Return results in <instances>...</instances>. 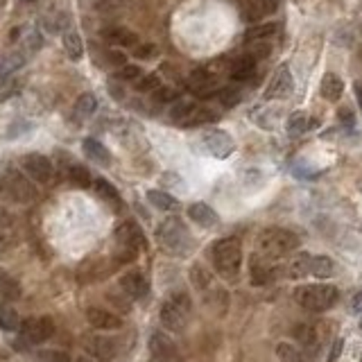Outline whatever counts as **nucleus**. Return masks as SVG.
<instances>
[{"label":"nucleus","mask_w":362,"mask_h":362,"mask_svg":"<svg viewBox=\"0 0 362 362\" xmlns=\"http://www.w3.org/2000/svg\"><path fill=\"white\" fill-rule=\"evenodd\" d=\"M138 77H143V70H140V66L125 64L123 68L118 70V79H123V82H136Z\"/></svg>","instance_id":"nucleus-42"},{"label":"nucleus","mask_w":362,"mask_h":362,"mask_svg":"<svg viewBox=\"0 0 362 362\" xmlns=\"http://www.w3.org/2000/svg\"><path fill=\"white\" fill-rule=\"evenodd\" d=\"M0 328L7 330V333H16L21 328V317H18L16 308L12 304H5V301H0Z\"/></svg>","instance_id":"nucleus-26"},{"label":"nucleus","mask_w":362,"mask_h":362,"mask_svg":"<svg viewBox=\"0 0 362 362\" xmlns=\"http://www.w3.org/2000/svg\"><path fill=\"white\" fill-rule=\"evenodd\" d=\"M188 217L193 220L197 227H202V229H213V227L220 224V215L208 204H204V202L190 204L188 206Z\"/></svg>","instance_id":"nucleus-18"},{"label":"nucleus","mask_w":362,"mask_h":362,"mask_svg":"<svg viewBox=\"0 0 362 362\" xmlns=\"http://www.w3.org/2000/svg\"><path fill=\"white\" fill-rule=\"evenodd\" d=\"M188 86L193 90L195 95L199 98H210V95H217V75L210 73V68H197L190 73L188 77Z\"/></svg>","instance_id":"nucleus-13"},{"label":"nucleus","mask_w":362,"mask_h":362,"mask_svg":"<svg viewBox=\"0 0 362 362\" xmlns=\"http://www.w3.org/2000/svg\"><path fill=\"white\" fill-rule=\"evenodd\" d=\"M299 247V236L293 234L288 229H279V227H272L265 229L263 234L258 236V249H260V256H265L269 260H276L281 256L290 254Z\"/></svg>","instance_id":"nucleus-3"},{"label":"nucleus","mask_w":362,"mask_h":362,"mask_svg":"<svg viewBox=\"0 0 362 362\" xmlns=\"http://www.w3.org/2000/svg\"><path fill=\"white\" fill-rule=\"evenodd\" d=\"M21 3H25V5H32V3H36V0H21Z\"/></svg>","instance_id":"nucleus-52"},{"label":"nucleus","mask_w":362,"mask_h":362,"mask_svg":"<svg viewBox=\"0 0 362 362\" xmlns=\"http://www.w3.org/2000/svg\"><path fill=\"white\" fill-rule=\"evenodd\" d=\"M0 299H5V301L21 299V283H18V281L3 267H0Z\"/></svg>","instance_id":"nucleus-25"},{"label":"nucleus","mask_w":362,"mask_h":362,"mask_svg":"<svg viewBox=\"0 0 362 362\" xmlns=\"http://www.w3.org/2000/svg\"><path fill=\"white\" fill-rule=\"evenodd\" d=\"M75 362H95V360H90V358H86V356H79Z\"/></svg>","instance_id":"nucleus-51"},{"label":"nucleus","mask_w":362,"mask_h":362,"mask_svg":"<svg viewBox=\"0 0 362 362\" xmlns=\"http://www.w3.org/2000/svg\"><path fill=\"white\" fill-rule=\"evenodd\" d=\"M190 279H193V286L197 290H206L210 286V281H213L208 274V269L202 267V265H195L193 269H190Z\"/></svg>","instance_id":"nucleus-40"},{"label":"nucleus","mask_w":362,"mask_h":362,"mask_svg":"<svg viewBox=\"0 0 362 362\" xmlns=\"http://www.w3.org/2000/svg\"><path fill=\"white\" fill-rule=\"evenodd\" d=\"M340 120H347L349 125H354V116H351L349 109H342V112H340Z\"/></svg>","instance_id":"nucleus-49"},{"label":"nucleus","mask_w":362,"mask_h":362,"mask_svg":"<svg viewBox=\"0 0 362 362\" xmlns=\"http://www.w3.org/2000/svg\"><path fill=\"white\" fill-rule=\"evenodd\" d=\"M156 53V48L154 46H136V57H140V59H149Z\"/></svg>","instance_id":"nucleus-46"},{"label":"nucleus","mask_w":362,"mask_h":362,"mask_svg":"<svg viewBox=\"0 0 362 362\" xmlns=\"http://www.w3.org/2000/svg\"><path fill=\"white\" fill-rule=\"evenodd\" d=\"M319 93L324 100H328V102H337L342 93H344V82H342L335 73H326L324 77H321Z\"/></svg>","instance_id":"nucleus-20"},{"label":"nucleus","mask_w":362,"mask_h":362,"mask_svg":"<svg viewBox=\"0 0 362 362\" xmlns=\"http://www.w3.org/2000/svg\"><path fill=\"white\" fill-rule=\"evenodd\" d=\"M272 263H274V260H269V258L260 256V254L251 256V265H249L251 283H254V286L269 283V281L274 279V274H276V269H274V265H272Z\"/></svg>","instance_id":"nucleus-16"},{"label":"nucleus","mask_w":362,"mask_h":362,"mask_svg":"<svg viewBox=\"0 0 362 362\" xmlns=\"http://www.w3.org/2000/svg\"><path fill=\"white\" fill-rule=\"evenodd\" d=\"M215 118H217V114H213V112H210V109L195 105V107L188 112V116L184 118V123H181V127H199V125L213 123Z\"/></svg>","instance_id":"nucleus-27"},{"label":"nucleus","mask_w":362,"mask_h":362,"mask_svg":"<svg viewBox=\"0 0 362 362\" xmlns=\"http://www.w3.org/2000/svg\"><path fill=\"white\" fill-rule=\"evenodd\" d=\"M95 190H98V195L107 199V202H112V204H120V193L116 190V186L112 184V181H107V179H95Z\"/></svg>","instance_id":"nucleus-35"},{"label":"nucleus","mask_w":362,"mask_h":362,"mask_svg":"<svg viewBox=\"0 0 362 362\" xmlns=\"http://www.w3.org/2000/svg\"><path fill=\"white\" fill-rule=\"evenodd\" d=\"M360 328H362V319H360Z\"/></svg>","instance_id":"nucleus-53"},{"label":"nucleus","mask_w":362,"mask_h":362,"mask_svg":"<svg viewBox=\"0 0 362 362\" xmlns=\"http://www.w3.org/2000/svg\"><path fill=\"white\" fill-rule=\"evenodd\" d=\"M82 347L86 351V356L95 362H114L118 356V342L109 335H102V333L84 335Z\"/></svg>","instance_id":"nucleus-7"},{"label":"nucleus","mask_w":362,"mask_h":362,"mask_svg":"<svg viewBox=\"0 0 362 362\" xmlns=\"http://www.w3.org/2000/svg\"><path fill=\"white\" fill-rule=\"evenodd\" d=\"M21 335L27 344H43L55 333L53 319L48 317H29L27 321H21Z\"/></svg>","instance_id":"nucleus-10"},{"label":"nucleus","mask_w":362,"mask_h":362,"mask_svg":"<svg viewBox=\"0 0 362 362\" xmlns=\"http://www.w3.org/2000/svg\"><path fill=\"white\" fill-rule=\"evenodd\" d=\"M293 90H295L293 70H290L288 64H281L269 79L267 90H265V100H286V98L293 95Z\"/></svg>","instance_id":"nucleus-9"},{"label":"nucleus","mask_w":362,"mask_h":362,"mask_svg":"<svg viewBox=\"0 0 362 362\" xmlns=\"http://www.w3.org/2000/svg\"><path fill=\"white\" fill-rule=\"evenodd\" d=\"M210 258H213L220 276L236 279L240 265H243V245H240L238 238H222L210 249Z\"/></svg>","instance_id":"nucleus-2"},{"label":"nucleus","mask_w":362,"mask_h":362,"mask_svg":"<svg viewBox=\"0 0 362 362\" xmlns=\"http://www.w3.org/2000/svg\"><path fill=\"white\" fill-rule=\"evenodd\" d=\"M112 267L107 265L105 258H88L86 263L79 267V281H98V279H105V274H109Z\"/></svg>","instance_id":"nucleus-22"},{"label":"nucleus","mask_w":362,"mask_h":362,"mask_svg":"<svg viewBox=\"0 0 362 362\" xmlns=\"http://www.w3.org/2000/svg\"><path fill=\"white\" fill-rule=\"evenodd\" d=\"M114 236H116L118 247L134 251V254H138V251H143L147 247L143 229H140L138 222H134V220H125V222H120L114 231Z\"/></svg>","instance_id":"nucleus-8"},{"label":"nucleus","mask_w":362,"mask_h":362,"mask_svg":"<svg viewBox=\"0 0 362 362\" xmlns=\"http://www.w3.org/2000/svg\"><path fill=\"white\" fill-rule=\"evenodd\" d=\"M202 140H204L206 149L215 159H227L236 149L234 138H231L227 132H222V129H208V132L202 136Z\"/></svg>","instance_id":"nucleus-14"},{"label":"nucleus","mask_w":362,"mask_h":362,"mask_svg":"<svg viewBox=\"0 0 362 362\" xmlns=\"http://www.w3.org/2000/svg\"><path fill=\"white\" fill-rule=\"evenodd\" d=\"M159 240L166 249L175 251V254H186L190 249V236L188 229L184 227L179 217H168L159 227Z\"/></svg>","instance_id":"nucleus-6"},{"label":"nucleus","mask_w":362,"mask_h":362,"mask_svg":"<svg viewBox=\"0 0 362 362\" xmlns=\"http://www.w3.org/2000/svg\"><path fill=\"white\" fill-rule=\"evenodd\" d=\"M3 217H0V254L3 251H7L9 247L14 245V234H12V229H14V217H9L5 213H0Z\"/></svg>","instance_id":"nucleus-33"},{"label":"nucleus","mask_w":362,"mask_h":362,"mask_svg":"<svg viewBox=\"0 0 362 362\" xmlns=\"http://www.w3.org/2000/svg\"><path fill=\"white\" fill-rule=\"evenodd\" d=\"M337 288L328 286V283H308V286H299L295 290V299L297 304L308 310V313H324L330 310L337 304Z\"/></svg>","instance_id":"nucleus-1"},{"label":"nucleus","mask_w":362,"mask_h":362,"mask_svg":"<svg viewBox=\"0 0 362 362\" xmlns=\"http://www.w3.org/2000/svg\"><path fill=\"white\" fill-rule=\"evenodd\" d=\"M229 73H231V77L236 79V82H247V79H251L256 73V62L249 55H240L238 59H234Z\"/></svg>","instance_id":"nucleus-21"},{"label":"nucleus","mask_w":362,"mask_h":362,"mask_svg":"<svg viewBox=\"0 0 362 362\" xmlns=\"http://www.w3.org/2000/svg\"><path fill=\"white\" fill-rule=\"evenodd\" d=\"M351 310H354V313H358V315H362V293H358L354 297V301H351Z\"/></svg>","instance_id":"nucleus-47"},{"label":"nucleus","mask_w":362,"mask_h":362,"mask_svg":"<svg viewBox=\"0 0 362 362\" xmlns=\"http://www.w3.org/2000/svg\"><path fill=\"white\" fill-rule=\"evenodd\" d=\"M120 288H123L127 299L140 301V299H145L149 293V281L143 272H127V274L120 279Z\"/></svg>","instance_id":"nucleus-15"},{"label":"nucleus","mask_w":362,"mask_h":362,"mask_svg":"<svg viewBox=\"0 0 362 362\" xmlns=\"http://www.w3.org/2000/svg\"><path fill=\"white\" fill-rule=\"evenodd\" d=\"M68 179H70V184L77 186V188H88L90 181H93V177H90L88 170L84 166H77V163H73L68 168Z\"/></svg>","instance_id":"nucleus-34"},{"label":"nucleus","mask_w":362,"mask_h":362,"mask_svg":"<svg viewBox=\"0 0 362 362\" xmlns=\"http://www.w3.org/2000/svg\"><path fill=\"white\" fill-rule=\"evenodd\" d=\"M249 5H251V12H254V16H265V14L276 12L279 0H249Z\"/></svg>","instance_id":"nucleus-41"},{"label":"nucleus","mask_w":362,"mask_h":362,"mask_svg":"<svg viewBox=\"0 0 362 362\" xmlns=\"http://www.w3.org/2000/svg\"><path fill=\"white\" fill-rule=\"evenodd\" d=\"M276 356L281 362H304V356L297 347H293L290 342H279L276 344Z\"/></svg>","instance_id":"nucleus-36"},{"label":"nucleus","mask_w":362,"mask_h":362,"mask_svg":"<svg viewBox=\"0 0 362 362\" xmlns=\"http://www.w3.org/2000/svg\"><path fill=\"white\" fill-rule=\"evenodd\" d=\"M62 43H64V50H66V55H68L70 62H79V59H82L84 46H82V39H79L77 32H73V29H68V32H64Z\"/></svg>","instance_id":"nucleus-28"},{"label":"nucleus","mask_w":362,"mask_h":362,"mask_svg":"<svg viewBox=\"0 0 362 362\" xmlns=\"http://www.w3.org/2000/svg\"><path fill=\"white\" fill-rule=\"evenodd\" d=\"M105 41H109L112 46H118V48H136L140 43V39L136 32L127 27H109L102 32Z\"/></svg>","instance_id":"nucleus-19"},{"label":"nucleus","mask_w":362,"mask_h":362,"mask_svg":"<svg viewBox=\"0 0 362 362\" xmlns=\"http://www.w3.org/2000/svg\"><path fill=\"white\" fill-rule=\"evenodd\" d=\"M217 100L224 107H236L240 100H243V90H240L238 86H222L217 90Z\"/></svg>","instance_id":"nucleus-37"},{"label":"nucleus","mask_w":362,"mask_h":362,"mask_svg":"<svg viewBox=\"0 0 362 362\" xmlns=\"http://www.w3.org/2000/svg\"><path fill=\"white\" fill-rule=\"evenodd\" d=\"M0 195H3L7 202L14 204H32L39 197L36 188L29 184V179H25L21 173L16 170H9L0 179Z\"/></svg>","instance_id":"nucleus-5"},{"label":"nucleus","mask_w":362,"mask_h":362,"mask_svg":"<svg viewBox=\"0 0 362 362\" xmlns=\"http://www.w3.org/2000/svg\"><path fill=\"white\" fill-rule=\"evenodd\" d=\"M342 347H344V342H342V340H337L335 342V344H333V351H330V360H335L340 354H342Z\"/></svg>","instance_id":"nucleus-48"},{"label":"nucleus","mask_w":362,"mask_h":362,"mask_svg":"<svg viewBox=\"0 0 362 362\" xmlns=\"http://www.w3.org/2000/svg\"><path fill=\"white\" fill-rule=\"evenodd\" d=\"M95 109H98L95 98L90 93H84V95L77 98V102L73 107V116H75V120H86L95 114Z\"/></svg>","instance_id":"nucleus-29"},{"label":"nucleus","mask_w":362,"mask_h":362,"mask_svg":"<svg viewBox=\"0 0 362 362\" xmlns=\"http://www.w3.org/2000/svg\"><path fill=\"white\" fill-rule=\"evenodd\" d=\"M36 362H70L68 354H64V351H41V354L36 356Z\"/></svg>","instance_id":"nucleus-43"},{"label":"nucleus","mask_w":362,"mask_h":362,"mask_svg":"<svg viewBox=\"0 0 362 362\" xmlns=\"http://www.w3.org/2000/svg\"><path fill=\"white\" fill-rule=\"evenodd\" d=\"M134 86H136V90H140V93H152V90H156L161 86V77L156 73H143V77H138Z\"/></svg>","instance_id":"nucleus-38"},{"label":"nucleus","mask_w":362,"mask_h":362,"mask_svg":"<svg viewBox=\"0 0 362 362\" xmlns=\"http://www.w3.org/2000/svg\"><path fill=\"white\" fill-rule=\"evenodd\" d=\"M21 168L29 179L39 181V184H46V181L53 179V161L43 154H25Z\"/></svg>","instance_id":"nucleus-12"},{"label":"nucleus","mask_w":362,"mask_h":362,"mask_svg":"<svg viewBox=\"0 0 362 362\" xmlns=\"http://www.w3.org/2000/svg\"><path fill=\"white\" fill-rule=\"evenodd\" d=\"M147 202L159 210H175L177 199L173 195L163 193V190H147Z\"/></svg>","instance_id":"nucleus-31"},{"label":"nucleus","mask_w":362,"mask_h":362,"mask_svg":"<svg viewBox=\"0 0 362 362\" xmlns=\"http://www.w3.org/2000/svg\"><path fill=\"white\" fill-rule=\"evenodd\" d=\"M360 362H362V358H360Z\"/></svg>","instance_id":"nucleus-54"},{"label":"nucleus","mask_w":362,"mask_h":362,"mask_svg":"<svg viewBox=\"0 0 362 362\" xmlns=\"http://www.w3.org/2000/svg\"><path fill=\"white\" fill-rule=\"evenodd\" d=\"M109 55V62H112L114 66H120L123 68L125 64H127V57L120 53V50H112V53H107Z\"/></svg>","instance_id":"nucleus-45"},{"label":"nucleus","mask_w":362,"mask_h":362,"mask_svg":"<svg viewBox=\"0 0 362 362\" xmlns=\"http://www.w3.org/2000/svg\"><path fill=\"white\" fill-rule=\"evenodd\" d=\"M315 127H317V120L310 118L306 112H295L293 116L288 118V134L290 136H301V134H306Z\"/></svg>","instance_id":"nucleus-24"},{"label":"nucleus","mask_w":362,"mask_h":362,"mask_svg":"<svg viewBox=\"0 0 362 362\" xmlns=\"http://www.w3.org/2000/svg\"><path fill=\"white\" fill-rule=\"evenodd\" d=\"M82 147H84V154L90 161H93V163H98V166H109V163H112V152H109V149L102 143H98L95 138H84Z\"/></svg>","instance_id":"nucleus-23"},{"label":"nucleus","mask_w":362,"mask_h":362,"mask_svg":"<svg viewBox=\"0 0 362 362\" xmlns=\"http://www.w3.org/2000/svg\"><path fill=\"white\" fill-rule=\"evenodd\" d=\"M356 93H358V102H360V107H362V86H360V84L356 86Z\"/></svg>","instance_id":"nucleus-50"},{"label":"nucleus","mask_w":362,"mask_h":362,"mask_svg":"<svg viewBox=\"0 0 362 362\" xmlns=\"http://www.w3.org/2000/svg\"><path fill=\"white\" fill-rule=\"evenodd\" d=\"M335 272L333 260L328 256H310V276H317V279H326Z\"/></svg>","instance_id":"nucleus-30"},{"label":"nucleus","mask_w":362,"mask_h":362,"mask_svg":"<svg viewBox=\"0 0 362 362\" xmlns=\"http://www.w3.org/2000/svg\"><path fill=\"white\" fill-rule=\"evenodd\" d=\"M276 29L279 25L276 23H263V25H256V27H251L247 29V43H254V41H269L272 36L276 34Z\"/></svg>","instance_id":"nucleus-32"},{"label":"nucleus","mask_w":362,"mask_h":362,"mask_svg":"<svg viewBox=\"0 0 362 362\" xmlns=\"http://www.w3.org/2000/svg\"><path fill=\"white\" fill-rule=\"evenodd\" d=\"M149 356H152L149 362H184L177 344L166 333H152V337H149Z\"/></svg>","instance_id":"nucleus-11"},{"label":"nucleus","mask_w":362,"mask_h":362,"mask_svg":"<svg viewBox=\"0 0 362 362\" xmlns=\"http://www.w3.org/2000/svg\"><path fill=\"white\" fill-rule=\"evenodd\" d=\"M86 319L95 330H116V328L123 326V321H120L118 315L109 313V310H105V308H95V306H90L86 310Z\"/></svg>","instance_id":"nucleus-17"},{"label":"nucleus","mask_w":362,"mask_h":362,"mask_svg":"<svg viewBox=\"0 0 362 362\" xmlns=\"http://www.w3.org/2000/svg\"><path fill=\"white\" fill-rule=\"evenodd\" d=\"M154 95H156L159 102H175V100H179V98H177V90L168 88V86H159V88L154 90Z\"/></svg>","instance_id":"nucleus-44"},{"label":"nucleus","mask_w":362,"mask_h":362,"mask_svg":"<svg viewBox=\"0 0 362 362\" xmlns=\"http://www.w3.org/2000/svg\"><path fill=\"white\" fill-rule=\"evenodd\" d=\"M193 315V301L186 293H177L173 297H168L163 304H161V324L168 330H184Z\"/></svg>","instance_id":"nucleus-4"},{"label":"nucleus","mask_w":362,"mask_h":362,"mask_svg":"<svg viewBox=\"0 0 362 362\" xmlns=\"http://www.w3.org/2000/svg\"><path fill=\"white\" fill-rule=\"evenodd\" d=\"M23 66V57L21 55H7L0 57V79H5L9 73H14L16 68Z\"/></svg>","instance_id":"nucleus-39"}]
</instances>
